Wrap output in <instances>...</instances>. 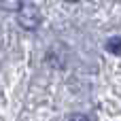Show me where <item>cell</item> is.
Returning <instances> with one entry per match:
<instances>
[{
  "instance_id": "cell-3",
  "label": "cell",
  "mask_w": 121,
  "mask_h": 121,
  "mask_svg": "<svg viewBox=\"0 0 121 121\" xmlns=\"http://www.w3.org/2000/svg\"><path fill=\"white\" fill-rule=\"evenodd\" d=\"M0 6L4 11H19L23 6V0H0Z\"/></svg>"
},
{
  "instance_id": "cell-4",
  "label": "cell",
  "mask_w": 121,
  "mask_h": 121,
  "mask_svg": "<svg viewBox=\"0 0 121 121\" xmlns=\"http://www.w3.org/2000/svg\"><path fill=\"white\" fill-rule=\"evenodd\" d=\"M68 121H89V117L87 115H74V117H70Z\"/></svg>"
},
{
  "instance_id": "cell-5",
  "label": "cell",
  "mask_w": 121,
  "mask_h": 121,
  "mask_svg": "<svg viewBox=\"0 0 121 121\" xmlns=\"http://www.w3.org/2000/svg\"><path fill=\"white\" fill-rule=\"evenodd\" d=\"M66 2H77V0H66Z\"/></svg>"
},
{
  "instance_id": "cell-1",
  "label": "cell",
  "mask_w": 121,
  "mask_h": 121,
  "mask_svg": "<svg viewBox=\"0 0 121 121\" xmlns=\"http://www.w3.org/2000/svg\"><path fill=\"white\" fill-rule=\"evenodd\" d=\"M17 21H19V26L26 28V30H36V28L40 26V21H43V15H40V11H38L34 4H23V6L17 11Z\"/></svg>"
},
{
  "instance_id": "cell-2",
  "label": "cell",
  "mask_w": 121,
  "mask_h": 121,
  "mask_svg": "<svg viewBox=\"0 0 121 121\" xmlns=\"http://www.w3.org/2000/svg\"><path fill=\"white\" fill-rule=\"evenodd\" d=\"M106 49L115 55H121V36H115V38H108L106 43Z\"/></svg>"
}]
</instances>
